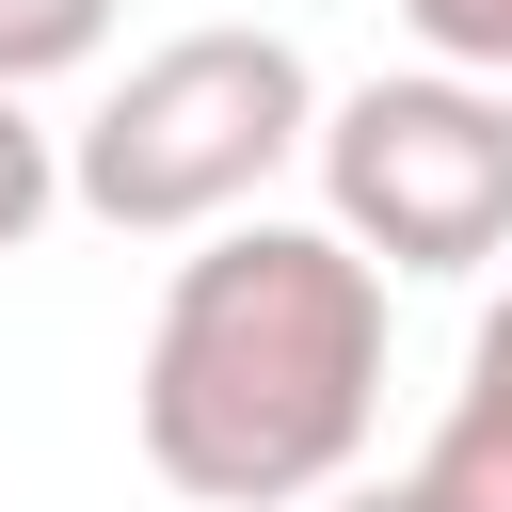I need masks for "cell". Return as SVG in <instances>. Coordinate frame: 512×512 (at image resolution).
I'll return each instance as SVG.
<instances>
[{
	"label": "cell",
	"instance_id": "cell-1",
	"mask_svg": "<svg viewBox=\"0 0 512 512\" xmlns=\"http://www.w3.org/2000/svg\"><path fill=\"white\" fill-rule=\"evenodd\" d=\"M128 432L192 512H320L384 432V272L336 224H208L144 320Z\"/></svg>",
	"mask_w": 512,
	"mask_h": 512
},
{
	"label": "cell",
	"instance_id": "cell-2",
	"mask_svg": "<svg viewBox=\"0 0 512 512\" xmlns=\"http://www.w3.org/2000/svg\"><path fill=\"white\" fill-rule=\"evenodd\" d=\"M304 144H320V64L288 32H160L64 128V208L112 240H208V224H256V192Z\"/></svg>",
	"mask_w": 512,
	"mask_h": 512
},
{
	"label": "cell",
	"instance_id": "cell-3",
	"mask_svg": "<svg viewBox=\"0 0 512 512\" xmlns=\"http://www.w3.org/2000/svg\"><path fill=\"white\" fill-rule=\"evenodd\" d=\"M304 160H320V224L368 272H496L512 256V96L496 80H448V64L352 80V96H320Z\"/></svg>",
	"mask_w": 512,
	"mask_h": 512
},
{
	"label": "cell",
	"instance_id": "cell-4",
	"mask_svg": "<svg viewBox=\"0 0 512 512\" xmlns=\"http://www.w3.org/2000/svg\"><path fill=\"white\" fill-rule=\"evenodd\" d=\"M400 480H416V512H512V400L448 384V416H432V448Z\"/></svg>",
	"mask_w": 512,
	"mask_h": 512
},
{
	"label": "cell",
	"instance_id": "cell-5",
	"mask_svg": "<svg viewBox=\"0 0 512 512\" xmlns=\"http://www.w3.org/2000/svg\"><path fill=\"white\" fill-rule=\"evenodd\" d=\"M112 48V0H0V96H32V80H80Z\"/></svg>",
	"mask_w": 512,
	"mask_h": 512
},
{
	"label": "cell",
	"instance_id": "cell-6",
	"mask_svg": "<svg viewBox=\"0 0 512 512\" xmlns=\"http://www.w3.org/2000/svg\"><path fill=\"white\" fill-rule=\"evenodd\" d=\"M400 32H416L448 80H496V96H512V0H400Z\"/></svg>",
	"mask_w": 512,
	"mask_h": 512
},
{
	"label": "cell",
	"instance_id": "cell-7",
	"mask_svg": "<svg viewBox=\"0 0 512 512\" xmlns=\"http://www.w3.org/2000/svg\"><path fill=\"white\" fill-rule=\"evenodd\" d=\"M48 208H64V144L32 128V96H0V256H16Z\"/></svg>",
	"mask_w": 512,
	"mask_h": 512
},
{
	"label": "cell",
	"instance_id": "cell-8",
	"mask_svg": "<svg viewBox=\"0 0 512 512\" xmlns=\"http://www.w3.org/2000/svg\"><path fill=\"white\" fill-rule=\"evenodd\" d=\"M464 384H480V400H512V288L480 304V336H464Z\"/></svg>",
	"mask_w": 512,
	"mask_h": 512
},
{
	"label": "cell",
	"instance_id": "cell-9",
	"mask_svg": "<svg viewBox=\"0 0 512 512\" xmlns=\"http://www.w3.org/2000/svg\"><path fill=\"white\" fill-rule=\"evenodd\" d=\"M320 512H416V480H368V496H320Z\"/></svg>",
	"mask_w": 512,
	"mask_h": 512
}]
</instances>
